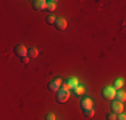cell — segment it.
<instances>
[{
	"label": "cell",
	"mask_w": 126,
	"mask_h": 120,
	"mask_svg": "<svg viewBox=\"0 0 126 120\" xmlns=\"http://www.w3.org/2000/svg\"><path fill=\"white\" fill-rule=\"evenodd\" d=\"M101 94H102V97H103L105 100H113V99L115 97V89H114L113 87H105Z\"/></svg>",
	"instance_id": "1"
},
{
	"label": "cell",
	"mask_w": 126,
	"mask_h": 120,
	"mask_svg": "<svg viewBox=\"0 0 126 120\" xmlns=\"http://www.w3.org/2000/svg\"><path fill=\"white\" fill-rule=\"evenodd\" d=\"M62 84H63V82H62L61 77H55L52 82L48 83V85H47V87H48V89H50L51 92H58L59 89H61Z\"/></svg>",
	"instance_id": "2"
},
{
	"label": "cell",
	"mask_w": 126,
	"mask_h": 120,
	"mask_svg": "<svg viewBox=\"0 0 126 120\" xmlns=\"http://www.w3.org/2000/svg\"><path fill=\"white\" fill-rule=\"evenodd\" d=\"M70 99V91H64V89H59L56 92V101L58 103H66Z\"/></svg>",
	"instance_id": "3"
},
{
	"label": "cell",
	"mask_w": 126,
	"mask_h": 120,
	"mask_svg": "<svg viewBox=\"0 0 126 120\" xmlns=\"http://www.w3.org/2000/svg\"><path fill=\"white\" fill-rule=\"evenodd\" d=\"M15 55L16 56H19L20 59L22 58H24V56H27V53H28V49L24 47V46H22V44H17V46H15Z\"/></svg>",
	"instance_id": "4"
},
{
	"label": "cell",
	"mask_w": 126,
	"mask_h": 120,
	"mask_svg": "<svg viewBox=\"0 0 126 120\" xmlns=\"http://www.w3.org/2000/svg\"><path fill=\"white\" fill-rule=\"evenodd\" d=\"M111 111H113V113H115V115L122 113V111H124V104H122L121 101H118V100L111 101Z\"/></svg>",
	"instance_id": "5"
},
{
	"label": "cell",
	"mask_w": 126,
	"mask_h": 120,
	"mask_svg": "<svg viewBox=\"0 0 126 120\" xmlns=\"http://www.w3.org/2000/svg\"><path fill=\"white\" fill-rule=\"evenodd\" d=\"M46 7H47V1H44V0H34L32 1V8L35 11H43L46 10Z\"/></svg>",
	"instance_id": "6"
},
{
	"label": "cell",
	"mask_w": 126,
	"mask_h": 120,
	"mask_svg": "<svg viewBox=\"0 0 126 120\" xmlns=\"http://www.w3.org/2000/svg\"><path fill=\"white\" fill-rule=\"evenodd\" d=\"M55 28L58 29V31H64L66 28H67V22H66V19H63V17H59V19H56L55 22Z\"/></svg>",
	"instance_id": "7"
},
{
	"label": "cell",
	"mask_w": 126,
	"mask_h": 120,
	"mask_svg": "<svg viewBox=\"0 0 126 120\" xmlns=\"http://www.w3.org/2000/svg\"><path fill=\"white\" fill-rule=\"evenodd\" d=\"M80 108H82L83 111L85 109H90V108H93V101L90 97H86V99H82L80 100Z\"/></svg>",
	"instance_id": "8"
},
{
	"label": "cell",
	"mask_w": 126,
	"mask_h": 120,
	"mask_svg": "<svg viewBox=\"0 0 126 120\" xmlns=\"http://www.w3.org/2000/svg\"><path fill=\"white\" fill-rule=\"evenodd\" d=\"M66 83H67L68 87H70V89H74V88H77V87H78V79H77V77H70Z\"/></svg>",
	"instance_id": "9"
},
{
	"label": "cell",
	"mask_w": 126,
	"mask_h": 120,
	"mask_svg": "<svg viewBox=\"0 0 126 120\" xmlns=\"http://www.w3.org/2000/svg\"><path fill=\"white\" fill-rule=\"evenodd\" d=\"M115 99L118 101H121V103H124V101H126V94L124 91H118L115 94Z\"/></svg>",
	"instance_id": "10"
},
{
	"label": "cell",
	"mask_w": 126,
	"mask_h": 120,
	"mask_svg": "<svg viewBox=\"0 0 126 120\" xmlns=\"http://www.w3.org/2000/svg\"><path fill=\"white\" fill-rule=\"evenodd\" d=\"M28 58L30 59H35V58H38V55H39V51L36 49V48H30L28 49Z\"/></svg>",
	"instance_id": "11"
},
{
	"label": "cell",
	"mask_w": 126,
	"mask_h": 120,
	"mask_svg": "<svg viewBox=\"0 0 126 120\" xmlns=\"http://www.w3.org/2000/svg\"><path fill=\"white\" fill-rule=\"evenodd\" d=\"M122 87H124V80L122 79H117L115 82H114V89H121Z\"/></svg>",
	"instance_id": "12"
},
{
	"label": "cell",
	"mask_w": 126,
	"mask_h": 120,
	"mask_svg": "<svg viewBox=\"0 0 126 120\" xmlns=\"http://www.w3.org/2000/svg\"><path fill=\"white\" fill-rule=\"evenodd\" d=\"M94 113H95V111L93 109V108H90V109H85V111H83V115H85V118H87V119L93 118V116H94Z\"/></svg>",
	"instance_id": "13"
},
{
	"label": "cell",
	"mask_w": 126,
	"mask_h": 120,
	"mask_svg": "<svg viewBox=\"0 0 126 120\" xmlns=\"http://www.w3.org/2000/svg\"><path fill=\"white\" fill-rule=\"evenodd\" d=\"M55 8H56V1H47L46 10H48L50 12H52V11H55Z\"/></svg>",
	"instance_id": "14"
},
{
	"label": "cell",
	"mask_w": 126,
	"mask_h": 120,
	"mask_svg": "<svg viewBox=\"0 0 126 120\" xmlns=\"http://www.w3.org/2000/svg\"><path fill=\"white\" fill-rule=\"evenodd\" d=\"M73 92H74V95L80 96V95L83 94V92H85V88H83V87H80V85H78L77 88H74V89H73Z\"/></svg>",
	"instance_id": "15"
},
{
	"label": "cell",
	"mask_w": 126,
	"mask_h": 120,
	"mask_svg": "<svg viewBox=\"0 0 126 120\" xmlns=\"http://www.w3.org/2000/svg\"><path fill=\"white\" fill-rule=\"evenodd\" d=\"M46 22H47V24H55L56 19H55L54 16H51V15H50V16H47V17H46Z\"/></svg>",
	"instance_id": "16"
},
{
	"label": "cell",
	"mask_w": 126,
	"mask_h": 120,
	"mask_svg": "<svg viewBox=\"0 0 126 120\" xmlns=\"http://www.w3.org/2000/svg\"><path fill=\"white\" fill-rule=\"evenodd\" d=\"M106 120H117V115L115 113H107L106 115Z\"/></svg>",
	"instance_id": "17"
},
{
	"label": "cell",
	"mask_w": 126,
	"mask_h": 120,
	"mask_svg": "<svg viewBox=\"0 0 126 120\" xmlns=\"http://www.w3.org/2000/svg\"><path fill=\"white\" fill-rule=\"evenodd\" d=\"M46 120H55V115H54V113H47Z\"/></svg>",
	"instance_id": "18"
},
{
	"label": "cell",
	"mask_w": 126,
	"mask_h": 120,
	"mask_svg": "<svg viewBox=\"0 0 126 120\" xmlns=\"http://www.w3.org/2000/svg\"><path fill=\"white\" fill-rule=\"evenodd\" d=\"M20 61H22L23 64H27V63L30 61V58H28V56H24V58H22V59H20Z\"/></svg>",
	"instance_id": "19"
},
{
	"label": "cell",
	"mask_w": 126,
	"mask_h": 120,
	"mask_svg": "<svg viewBox=\"0 0 126 120\" xmlns=\"http://www.w3.org/2000/svg\"><path fill=\"white\" fill-rule=\"evenodd\" d=\"M117 120H126V115L125 113H119V115L117 116Z\"/></svg>",
	"instance_id": "20"
}]
</instances>
